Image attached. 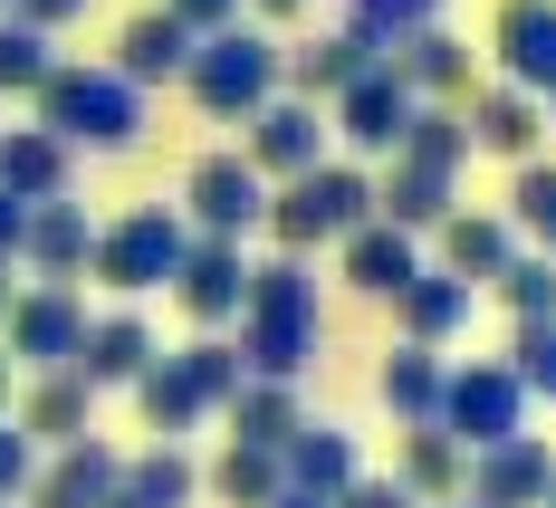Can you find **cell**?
<instances>
[{"label": "cell", "mask_w": 556, "mask_h": 508, "mask_svg": "<svg viewBox=\"0 0 556 508\" xmlns=\"http://www.w3.org/2000/svg\"><path fill=\"white\" fill-rule=\"evenodd\" d=\"M164 345H154V327L135 317V307H106V317H87V345H77V374L106 394V384H135L144 365H154Z\"/></svg>", "instance_id": "484cf974"}, {"label": "cell", "mask_w": 556, "mask_h": 508, "mask_svg": "<svg viewBox=\"0 0 556 508\" xmlns=\"http://www.w3.org/2000/svg\"><path fill=\"white\" fill-rule=\"evenodd\" d=\"M87 259H97V221H87V202H77V192H58V202H29L20 279H87Z\"/></svg>", "instance_id": "e0dca14e"}, {"label": "cell", "mask_w": 556, "mask_h": 508, "mask_svg": "<svg viewBox=\"0 0 556 508\" xmlns=\"http://www.w3.org/2000/svg\"><path fill=\"white\" fill-rule=\"evenodd\" d=\"M393 77L422 97V106H460L470 97V39L451 29V20H432V29H413V39H393Z\"/></svg>", "instance_id": "44dd1931"}, {"label": "cell", "mask_w": 556, "mask_h": 508, "mask_svg": "<svg viewBox=\"0 0 556 508\" xmlns=\"http://www.w3.org/2000/svg\"><path fill=\"white\" fill-rule=\"evenodd\" d=\"M0 345H10L20 374L77 365V345H87V297H77V279H29L10 297V317H0Z\"/></svg>", "instance_id": "ba28073f"}, {"label": "cell", "mask_w": 556, "mask_h": 508, "mask_svg": "<svg viewBox=\"0 0 556 508\" xmlns=\"http://www.w3.org/2000/svg\"><path fill=\"white\" fill-rule=\"evenodd\" d=\"M278 470H288V490L336 499V490L365 470V452H355V432H345V422H298V432L278 442Z\"/></svg>", "instance_id": "83f0119b"}, {"label": "cell", "mask_w": 556, "mask_h": 508, "mask_svg": "<svg viewBox=\"0 0 556 508\" xmlns=\"http://www.w3.org/2000/svg\"><path fill=\"white\" fill-rule=\"evenodd\" d=\"M10 20H29V29H67V20H87V0H10Z\"/></svg>", "instance_id": "7bdbcfd3"}, {"label": "cell", "mask_w": 556, "mask_h": 508, "mask_svg": "<svg viewBox=\"0 0 556 508\" xmlns=\"http://www.w3.org/2000/svg\"><path fill=\"white\" fill-rule=\"evenodd\" d=\"M278 39L269 20H230V29H212V39H192V58H182V97L212 115V125H250V115L278 97Z\"/></svg>", "instance_id": "277c9868"}, {"label": "cell", "mask_w": 556, "mask_h": 508, "mask_svg": "<svg viewBox=\"0 0 556 508\" xmlns=\"http://www.w3.org/2000/svg\"><path fill=\"white\" fill-rule=\"evenodd\" d=\"M336 508H422V499H413V490H403L393 470H384V480H375V470H355V480L336 490Z\"/></svg>", "instance_id": "60d3db41"}, {"label": "cell", "mask_w": 556, "mask_h": 508, "mask_svg": "<svg viewBox=\"0 0 556 508\" xmlns=\"http://www.w3.org/2000/svg\"><path fill=\"white\" fill-rule=\"evenodd\" d=\"M528 403L538 394L518 384L508 355H470V365H451V384H442V432L460 452H490L508 432H528Z\"/></svg>", "instance_id": "52a82bcc"}, {"label": "cell", "mask_w": 556, "mask_h": 508, "mask_svg": "<svg viewBox=\"0 0 556 508\" xmlns=\"http://www.w3.org/2000/svg\"><path fill=\"white\" fill-rule=\"evenodd\" d=\"M460 125H470V154H500V164H528L538 154V135H547V97H528V87H470V106H460Z\"/></svg>", "instance_id": "ffe728a7"}, {"label": "cell", "mask_w": 556, "mask_h": 508, "mask_svg": "<svg viewBox=\"0 0 556 508\" xmlns=\"http://www.w3.org/2000/svg\"><path fill=\"white\" fill-rule=\"evenodd\" d=\"M460 164H470V125H460V106H413L403 144L384 154L375 212L403 221V230H432L442 212H460Z\"/></svg>", "instance_id": "7a4b0ae2"}, {"label": "cell", "mask_w": 556, "mask_h": 508, "mask_svg": "<svg viewBox=\"0 0 556 508\" xmlns=\"http://www.w3.org/2000/svg\"><path fill=\"white\" fill-rule=\"evenodd\" d=\"M202 490L222 508H269L278 490H288V470H278V452H260V442H222V460L202 470Z\"/></svg>", "instance_id": "d6a6232c"}, {"label": "cell", "mask_w": 556, "mask_h": 508, "mask_svg": "<svg viewBox=\"0 0 556 508\" xmlns=\"http://www.w3.org/2000/svg\"><path fill=\"white\" fill-rule=\"evenodd\" d=\"M10 394H20V365H10V345H0V412H10Z\"/></svg>", "instance_id": "bcb514c9"}, {"label": "cell", "mask_w": 556, "mask_h": 508, "mask_svg": "<svg viewBox=\"0 0 556 508\" xmlns=\"http://www.w3.org/2000/svg\"><path fill=\"white\" fill-rule=\"evenodd\" d=\"M0 20H10V0H0Z\"/></svg>", "instance_id": "f5cc1de1"}, {"label": "cell", "mask_w": 556, "mask_h": 508, "mask_svg": "<svg viewBox=\"0 0 556 508\" xmlns=\"http://www.w3.org/2000/svg\"><path fill=\"white\" fill-rule=\"evenodd\" d=\"M375 58H384V39H365V29H345V20H336V29H317V39H298V49L278 58V87H288V97H307V106H327L336 87H355Z\"/></svg>", "instance_id": "2e32d148"}, {"label": "cell", "mask_w": 556, "mask_h": 508, "mask_svg": "<svg viewBox=\"0 0 556 508\" xmlns=\"http://www.w3.org/2000/svg\"><path fill=\"white\" fill-rule=\"evenodd\" d=\"M508 230L556 259V164H538V154L518 164V182H508Z\"/></svg>", "instance_id": "836d02e7"}, {"label": "cell", "mask_w": 556, "mask_h": 508, "mask_svg": "<svg viewBox=\"0 0 556 508\" xmlns=\"http://www.w3.org/2000/svg\"><path fill=\"white\" fill-rule=\"evenodd\" d=\"M182 250H192L182 202H135L125 221H97V259H87V279H106L115 297H154V288H173Z\"/></svg>", "instance_id": "8992f818"}, {"label": "cell", "mask_w": 556, "mask_h": 508, "mask_svg": "<svg viewBox=\"0 0 556 508\" xmlns=\"http://www.w3.org/2000/svg\"><path fill=\"white\" fill-rule=\"evenodd\" d=\"M125 394H135V412H144V432H154V442H182L192 422H212V403H202V384H192V365H182V355H154Z\"/></svg>", "instance_id": "f1b7e54d"}, {"label": "cell", "mask_w": 556, "mask_h": 508, "mask_svg": "<svg viewBox=\"0 0 556 508\" xmlns=\"http://www.w3.org/2000/svg\"><path fill=\"white\" fill-rule=\"evenodd\" d=\"M269 508H336V499H317V490H278Z\"/></svg>", "instance_id": "f6af8a7d"}, {"label": "cell", "mask_w": 556, "mask_h": 508, "mask_svg": "<svg viewBox=\"0 0 556 508\" xmlns=\"http://www.w3.org/2000/svg\"><path fill=\"white\" fill-rule=\"evenodd\" d=\"M490 67L508 87L547 97L556 87V0H500L490 10Z\"/></svg>", "instance_id": "5bb4252c"}, {"label": "cell", "mask_w": 556, "mask_h": 508, "mask_svg": "<svg viewBox=\"0 0 556 508\" xmlns=\"http://www.w3.org/2000/svg\"><path fill=\"white\" fill-rule=\"evenodd\" d=\"M222 422H230V442H260V452H278L307 412H298V384H269V374H250L240 394L222 403Z\"/></svg>", "instance_id": "1f68e13d"}, {"label": "cell", "mask_w": 556, "mask_h": 508, "mask_svg": "<svg viewBox=\"0 0 556 508\" xmlns=\"http://www.w3.org/2000/svg\"><path fill=\"white\" fill-rule=\"evenodd\" d=\"M240 365L250 374H269V384H298L307 365H317V345H327V297H317V269L298 259V250H278V259H250V297H240Z\"/></svg>", "instance_id": "6da1fadb"}, {"label": "cell", "mask_w": 556, "mask_h": 508, "mask_svg": "<svg viewBox=\"0 0 556 508\" xmlns=\"http://www.w3.org/2000/svg\"><path fill=\"white\" fill-rule=\"evenodd\" d=\"M49 67H58L49 29H29V20H0V97H39V87H49Z\"/></svg>", "instance_id": "d590c367"}, {"label": "cell", "mask_w": 556, "mask_h": 508, "mask_svg": "<svg viewBox=\"0 0 556 508\" xmlns=\"http://www.w3.org/2000/svg\"><path fill=\"white\" fill-rule=\"evenodd\" d=\"M77 182V144L49 135L39 115L29 125H0V192H20V202H58Z\"/></svg>", "instance_id": "7402d4cb"}, {"label": "cell", "mask_w": 556, "mask_h": 508, "mask_svg": "<svg viewBox=\"0 0 556 508\" xmlns=\"http://www.w3.org/2000/svg\"><path fill=\"white\" fill-rule=\"evenodd\" d=\"M538 508H556V490H547V499H538Z\"/></svg>", "instance_id": "816d5d0a"}, {"label": "cell", "mask_w": 556, "mask_h": 508, "mask_svg": "<svg viewBox=\"0 0 556 508\" xmlns=\"http://www.w3.org/2000/svg\"><path fill=\"white\" fill-rule=\"evenodd\" d=\"M327 135H336L327 106H307V97H288V87H278L269 106L250 115V144H240V154L269 173V182H298L307 164H327Z\"/></svg>", "instance_id": "7c38bea8"}, {"label": "cell", "mask_w": 556, "mask_h": 508, "mask_svg": "<svg viewBox=\"0 0 556 508\" xmlns=\"http://www.w3.org/2000/svg\"><path fill=\"white\" fill-rule=\"evenodd\" d=\"M182 58H192V29L173 20L164 0H154V10H135V20L115 29V67H125L135 87H182Z\"/></svg>", "instance_id": "4316f807"}, {"label": "cell", "mask_w": 556, "mask_h": 508, "mask_svg": "<svg viewBox=\"0 0 556 508\" xmlns=\"http://www.w3.org/2000/svg\"><path fill=\"white\" fill-rule=\"evenodd\" d=\"M250 10H260V20H298L307 0H250Z\"/></svg>", "instance_id": "7dc6e473"}, {"label": "cell", "mask_w": 556, "mask_h": 508, "mask_svg": "<svg viewBox=\"0 0 556 508\" xmlns=\"http://www.w3.org/2000/svg\"><path fill=\"white\" fill-rule=\"evenodd\" d=\"M39 452H58V442H87L97 432V384L77 374V365H49V374H29L20 384V412H10Z\"/></svg>", "instance_id": "ac0fdd59"}, {"label": "cell", "mask_w": 556, "mask_h": 508, "mask_svg": "<svg viewBox=\"0 0 556 508\" xmlns=\"http://www.w3.org/2000/svg\"><path fill=\"white\" fill-rule=\"evenodd\" d=\"M413 106H422V97L393 77V58H375L355 87H336V97H327V125H336V144H345L355 164H365V154L384 164L393 144H403V125H413Z\"/></svg>", "instance_id": "30bf717a"}, {"label": "cell", "mask_w": 556, "mask_h": 508, "mask_svg": "<svg viewBox=\"0 0 556 508\" xmlns=\"http://www.w3.org/2000/svg\"><path fill=\"white\" fill-rule=\"evenodd\" d=\"M115 480H125V452H106V442L87 432V442H58V452L29 470L20 508H106Z\"/></svg>", "instance_id": "9a60e30c"}, {"label": "cell", "mask_w": 556, "mask_h": 508, "mask_svg": "<svg viewBox=\"0 0 556 508\" xmlns=\"http://www.w3.org/2000/svg\"><path fill=\"white\" fill-rule=\"evenodd\" d=\"M490 288H500V307L518 317V327L556 317V259H547V250H518V259H508V269H500Z\"/></svg>", "instance_id": "e575fe53"}, {"label": "cell", "mask_w": 556, "mask_h": 508, "mask_svg": "<svg viewBox=\"0 0 556 508\" xmlns=\"http://www.w3.org/2000/svg\"><path fill=\"white\" fill-rule=\"evenodd\" d=\"M20 240H29V202L0 192V259H20Z\"/></svg>", "instance_id": "ee69618b"}, {"label": "cell", "mask_w": 556, "mask_h": 508, "mask_svg": "<svg viewBox=\"0 0 556 508\" xmlns=\"http://www.w3.org/2000/svg\"><path fill=\"white\" fill-rule=\"evenodd\" d=\"M0 508H20V499H0Z\"/></svg>", "instance_id": "db71d44e"}, {"label": "cell", "mask_w": 556, "mask_h": 508, "mask_svg": "<svg viewBox=\"0 0 556 508\" xmlns=\"http://www.w3.org/2000/svg\"><path fill=\"white\" fill-rule=\"evenodd\" d=\"M508 365H518V384L538 403H556V317H538V327H518V345H508Z\"/></svg>", "instance_id": "f35d334b"}, {"label": "cell", "mask_w": 556, "mask_h": 508, "mask_svg": "<svg viewBox=\"0 0 556 508\" xmlns=\"http://www.w3.org/2000/svg\"><path fill=\"white\" fill-rule=\"evenodd\" d=\"M10 279H20V259H0V317H10V297H20V288H10Z\"/></svg>", "instance_id": "c3c4849f"}, {"label": "cell", "mask_w": 556, "mask_h": 508, "mask_svg": "<svg viewBox=\"0 0 556 508\" xmlns=\"http://www.w3.org/2000/svg\"><path fill=\"white\" fill-rule=\"evenodd\" d=\"M470 307H480V288L470 279H451V269H413V279L393 288V317H403V336L413 345H451V336H470Z\"/></svg>", "instance_id": "603a6c76"}, {"label": "cell", "mask_w": 556, "mask_h": 508, "mask_svg": "<svg viewBox=\"0 0 556 508\" xmlns=\"http://www.w3.org/2000/svg\"><path fill=\"white\" fill-rule=\"evenodd\" d=\"M182 365H192V384H202V403H212V412L250 384V365H240V345H230V336H192V345H182Z\"/></svg>", "instance_id": "74e56055"}, {"label": "cell", "mask_w": 556, "mask_h": 508, "mask_svg": "<svg viewBox=\"0 0 556 508\" xmlns=\"http://www.w3.org/2000/svg\"><path fill=\"white\" fill-rule=\"evenodd\" d=\"M49 135H67L77 154H125V144H144V87L115 67V58H58L49 87L29 97Z\"/></svg>", "instance_id": "3957f363"}, {"label": "cell", "mask_w": 556, "mask_h": 508, "mask_svg": "<svg viewBox=\"0 0 556 508\" xmlns=\"http://www.w3.org/2000/svg\"><path fill=\"white\" fill-rule=\"evenodd\" d=\"M375 221V173L365 164H307L298 173V182H269V240L278 250H298V259H307V250H336V240H345V230H365Z\"/></svg>", "instance_id": "5b68a950"}, {"label": "cell", "mask_w": 556, "mask_h": 508, "mask_svg": "<svg viewBox=\"0 0 556 508\" xmlns=\"http://www.w3.org/2000/svg\"><path fill=\"white\" fill-rule=\"evenodd\" d=\"M182 221L212 230V240H250V230L269 221V173L250 164L240 144L230 154H202V164L182 173Z\"/></svg>", "instance_id": "9c48e42d"}, {"label": "cell", "mask_w": 556, "mask_h": 508, "mask_svg": "<svg viewBox=\"0 0 556 508\" xmlns=\"http://www.w3.org/2000/svg\"><path fill=\"white\" fill-rule=\"evenodd\" d=\"M442 384H451V355L403 336V345L384 355V374H375V403H384L403 432H422V422H442Z\"/></svg>", "instance_id": "d4e9b609"}, {"label": "cell", "mask_w": 556, "mask_h": 508, "mask_svg": "<svg viewBox=\"0 0 556 508\" xmlns=\"http://www.w3.org/2000/svg\"><path fill=\"white\" fill-rule=\"evenodd\" d=\"M173 297H182V317H192L202 336H230V327H240V297H250V250L192 230V250H182V269H173Z\"/></svg>", "instance_id": "8fae6325"}, {"label": "cell", "mask_w": 556, "mask_h": 508, "mask_svg": "<svg viewBox=\"0 0 556 508\" xmlns=\"http://www.w3.org/2000/svg\"><path fill=\"white\" fill-rule=\"evenodd\" d=\"M192 490H202L192 452H182V442H154V452L125 460V480H115L106 508H192Z\"/></svg>", "instance_id": "f546056e"}, {"label": "cell", "mask_w": 556, "mask_h": 508, "mask_svg": "<svg viewBox=\"0 0 556 508\" xmlns=\"http://www.w3.org/2000/svg\"><path fill=\"white\" fill-rule=\"evenodd\" d=\"M336 10H345V29H365V39H384V49L442 20V0H336Z\"/></svg>", "instance_id": "8d00e7d4"}, {"label": "cell", "mask_w": 556, "mask_h": 508, "mask_svg": "<svg viewBox=\"0 0 556 508\" xmlns=\"http://www.w3.org/2000/svg\"><path fill=\"white\" fill-rule=\"evenodd\" d=\"M547 125H556V87H547Z\"/></svg>", "instance_id": "f907efd6"}, {"label": "cell", "mask_w": 556, "mask_h": 508, "mask_svg": "<svg viewBox=\"0 0 556 508\" xmlns=\"http://www.w3.org/2000/svg\"><path fill=\"white\" fill-rule=\"evenodd\" d=\"M432 269H451V279H470V288H490L518 259V230H508V212H442L432 221Z\"/></svg>", "instance_id": "cb8c5ba5"}, {"label": "cell", "mask_w": 556, "mask_h": 508, "mask_svg": "<svg viewBox=\"0 0 556 508\" xmlns=\"http://www.w3.org/2000/svg\"><path fill=\"white\" fill-rule=\"evenodd\" d=\"M29 470H39V442L0 412V499H20V490H29Z\"/></svg>", "instance_id": "ab89813d"}, {"label": "cell", "mask_w": 556, "mask_h": 508, "mask_svg": "<svg viewBox=\"0 0 556 508\" xmlns=\"http://www.w3.org/2000/svg\"><path fill=\"white\" fill-rule=\"evenodd\" d=\"M480 508H538L556 490V442L547 432H508L490 452H470V480H460Z\"/></svg>", "instance_id": "4fadbf2b"}, {"label": "cell", "mask_w": 556, "mask_h": 508, "mask_svg": "<svg viewBox=\"0 0 556 508\" xmlns=\"http://www.w3.org/2000/svg\"><path fill=\"white\" fill-rule=\"evenodd\" d=\"M432 508H480V499H470V490H460V499H432Z\"/></svg>", "instance_id": "681fc988"}, {"label": "cell", "mask_w": 556, "mask_h": 508, "mask_svg": "<svg viewBox=\"0 0 556 508\" xmlns=\"http://www.w3.org/2000/svg\"><path fill=\"white\" fill-rule=\"evenodd\" d=\"M164 10L192 29V39H212V29H230V20H250V0H164Z\"/></svg>", "instance_id": "b9f144b4"}, {"label": "cell", "mask_w": 556, "mask_h": 508, "mask_svg": "<svg viewBox=\"0 0 556 508\" xmlns=\"http://www.w3.org/2000/svg\"><path fill=\"white\" fill-rule=\"evenodd\" d=\"M413 269H422V230L384 221V212H375L365 230H345V240H336V279L355 288V297H393Z\"/></svg>", "instance_id": "d6986e66"}, {"label": "cell", "mask_w": 556, "mask_h": 508, "mask_svg": "<svg viewBox=\"0 0 556 508\" xmlns=\"http://www.w3.org/2000/svg\"><path fill=\"white\" fill-rule=\"evenodd\" d=\"M393 480L413 490V499H460V480H470V452L451 442L442 422H422V432H403V460H393Z\"/></svg>", "instance_id": "4dcf8cb0"}]
</instances>
